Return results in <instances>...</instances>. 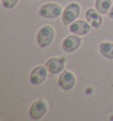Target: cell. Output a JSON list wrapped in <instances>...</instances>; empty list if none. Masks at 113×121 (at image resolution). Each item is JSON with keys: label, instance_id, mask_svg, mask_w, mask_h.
I'll use <instances>...</instances> for the list:
<instances>
[{"label": "cell", "instance_id": "10", "mask_svg": "<svg viewBox=\"0 0 113 121\" xmlns=\"http://www.w3.org/2000/svg\"><path fill=\"white\" fill-rule=\"evenodd\" d=\"M85 18L91 24V26L94 27V28H98L103 23V17L101 16V13L97 10V9L95 10L93 8L87 9L86 14H85Z\"/></svg>", "mask_w": 113, "mask_h": 121}, {"label": "cell", "instance_id": "1", "mask_svg": "<svg viewBox=\"0 0 113 121\" xmlns=\"http://www.w3.org/2000/svg\"><path fill=\"white\" fill-rule=\"evenodd\" d=\"M54 39V31L50 25H45L40 28L36 35V42L38 47L41 48H48L51 43L53 42Z\"/></svg>", "mask_w": 113, "mask_h": 121}, {"label": "cell", "instance_id": "6", "mask_svg": "<svg viewBox=\"0 0 113 121\" xmlns=\"http://www.w3.org/2000/svg\"><path fill=\"white\" fill-rule=\"evenodd\" d=\"M58 84L63 91H70L72 90L74 86H75L76 78L74 74H71L70 71H62L61 75L59 76Z\"/></svg>", "mask_w": 113, "mask_h": 121}, {"label": "cell", "instance_id": "7", "mask_svg": "<svg viewBox=\"0 0 113 121\" xmlns=\"http://www.w3.org/2000/svg\"><path fill=\"white\" fill-rule=\"evenodd\" d=\"M45 67L48 71L52 75L60 74L65 68V59L63 58H51L45 62Z\"/></svg>", "mask_w": 113, "mask_h": 121}, {"label": "cell", "instance_id": "13", "mask_svg": "<svg viewBox=\"0 0 113 121\" xmlns=\"http://www.w3.org/2000/svg\"><path fill=\"white\" fill-rule=\"evenodd\" d=\"M18 4V0H2V6L6 9H11Z\"/></svg>", "mask_w": 113, "mask_h": 121}, {"label": "cell", "instance_id": "4", "mask_svg": "<svg viewBox=\"0 0 113 121\" xmlns=\"http://www.w3.org/2000/svg\"><path fill=\"white\" fill-rule=\"evenodd\" d=\"M46 110H48L46 103L43 100L38 99V100L34 101L29 106V117L33 120H38L46 113Z\"/></svg>", "mask_w": 113, "mask_h": 121}, {"label": "cell", "instance_id": "9", "mask_svg": "<svg viewBox=\"0 0 113 121\" xmlns=\"http://www.w3.org/2000/svg\"><path fill=\"white\" fill-rule=\"evenodd\" d=\"M91 24L85 21H75L69 26V31L76 35H85L91 31Z\"/></svg>", "mask_w": 113, "mask_h": 121}, {"label": "cell", "instance_id": "2", "mask_svg": "<svg viewBox=\"0 0 113 121\" xmlns=\"http://www.w3.org/2000/svg\"><path fill=\"white\" fill-rule=\"evenodd\" d=\"M61 14H62V9L57 4H45L41 6V8L38 9V16L49 19L58 18Z\"/></svg>", "mask_w": 113, "mask_h": 121}, {"label": "cell", "instance_id": "5", "mask_svg": "<svg viewBox=\"0 0 113 121\" xmlns=\"http://www.w3.org/2000/svg\"><path fill=\"white\" fill-rule=\"evenodd\" d=\"M48 77V69L46 67L43 66H38L35 68H33V70L31 71L29 75V83L34 86L41 85L44 80Z\"/></svg>", "mask_w": 113, "mask_h": 121}, {"label": "cell", "instance_id": "11", "mask_svg": "<svg viewBox=\"0 0 113 121\" xmlns=\"http://www.w3.org/2000/svg\"><path fill=\"white\" fill-rule=\"evenodd\" d=\"M100 52L104 58L113 60V43L102 42L100 44Z\"/></svg>", "mask_w": 113, "mask_h": 121}, {"label": "cell", "instance_id": "3", "mask_svg": "<svg viewBox=\"0 0 113 121\" xmlns=\"http://www.w3.org/2000/svg\"><path fill=\"white\" fill-rule=\"evenodd\" d=\"M80 14V7L78 4L76 2H71L63 10V14H62V22L66 25H70L71 23L78 18V16Z\"/></svg>", "mask_w": 113, "mask_h": 121}, {"label": "cell", "instance_id": "14", "mask_svg": "<svg viewBox=\"0 0 113 121\" xmlns=\"http://www.w3.org/2000/svg\"><path fill=\"white\" fill-rule=\"evenodd\" d=\"M109 17H110L111 19H113V6H112V8L110 9V11H109Z\"/></svg>", "mask_w": 113, "mask_h": 121}, {"label": "cell", "instance_id": "12", "mask_svg": "<svg viewBox=\"0 0 113 121\" xmlns=\"http://www.w3.org/2000/svg\"><path fill=\"white\" fill-rule=\"evenodd\" d=\"M111 4H112L111 0H96L95 7L102 15H105V14H109V10L111 8Z\"/></svg>", "mask_w": 113, "mask_h": 121}, {"label": "cell", "instance_id": "8", "mask_svg": "<svg viewBox=\"0 0 113 121\" xmlns=\"http://www.w3.org/2000/svg\"><path fill=\"white\" fill-rule=\"evenodd\" d=\"M80 43H81V39L78 37L76 34L69 35V36H67L63 40V42H62V49H63V51H66V52H68V53L75 52L76 50L80 47Z\"/></svg>", "mask_w": 113, "mask_h": 121}]
</instances>
